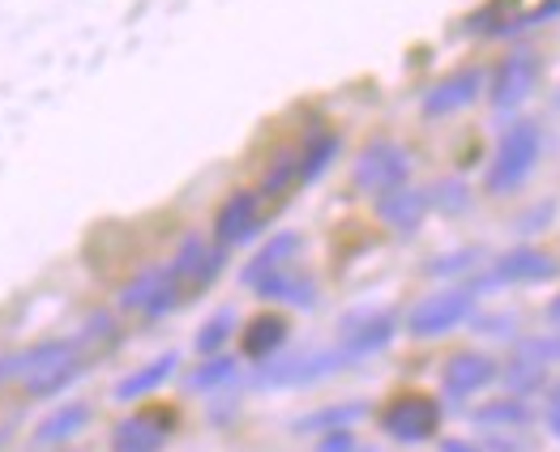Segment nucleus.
<instances>
[{"mask_svg":"<svg viewBox=\"0 0 560 452\" xmlns=\"http://www.w3.org/2000/svg\"><path fill=\"white\" fill-rule=\"evenodd\" d=\"M82 367H86V350L73 337H44L9 355V380H18L31 397H56L82 376Z\"/></svg>","mask_w":560,"mask_h":452,"instance_id":"f257e3e1","label":"nucleus"},{"mask_svg":"<svg viewBox=\"0 0 560 452\" xmlns=\"http://www.w3.org/2000/svg\"><path fill=\"white\" fill-rule=\"evenodd\" d=\"M539 154H544V129L535 120H514L497 150H492V163H488V176H483V188L488 197H510L522 183L530 180V171L539 167Z\"/></svg>","mask_w":560,"mask_h":452,"instance_id":"f03ea898","label":"nucleus"},{"mask_svg":"<svg viewBox=\"0 0 560 452\" xmlns=\"http://www.w3.org/2000/svg\"><path fill=\"white\" fill-rule=\"evenodd\" d=\"M475 286H441L432 295H423L420 304L407 312V333L420 337V342H432V337H445L454 329H463L470 317H475Z\"/></svg>","mask_w":560,"mask_h":452,"instance_id":"7ed1b4c3","label":"nucleus"},{"mask_svg":"<svg viewBox=\"0 0 560 452\" xmlns=\"http://www.w3.org/2000/svg\"><path fill=\"white\" fill-rule=\"evenodd\" d=\"M347 355L338 350V346H317V350H295V355H275V359H266L257 367V376H253V384L257 389H308V384H322L329 380L334 371H342L347 367Z\"/></svg>","mask_w":560,"mask_h":452,"instance_id":"20e7f679","label":"nucleus"},{"mask_svg":"<svg viewBox=\"0 0 560 452\" xmlns=\"http://www.w3.org/2000/svg\"><path fill=\"white\" fill-rule=\"evenodd\" d=\"M351 183L364 197H381L398 183H411V150L394 136H373L351 163Z\"/></svg>","mask_w":560,"mask_h":452,"instance_id":"39448f33","label":"nucleus"},{"mask_svg":"<svg viewBox=\"0 0 560 452\" xmlns=\"http://www.w3.org/2000/svg\"><path fill=\"white\" fill-rule=\"evenodd\" d=\"M180 299H185V290H180L176 273L167 270V265H145V270L133 273V277L120 286L116 308L141 320H163L167 312L180 308Z\"/></svg>","mask_w":560,"mask_h":452,"instance_id":"423d86ee","label":"nucleus"},{"mask_svg":"<svg viewBox=\"0 0 560 452\" xmlns=\"http://www.w3.org/2000/svg\"><path fill=\"white\" fill-rule=\"evenodd\" d=\"M381 431L398 444H428L441 431V402L428 393H398L381 409Z\"/></svg>","mask_w":560,"mask_h":452,"instance_id":"0eeeda50","label":"nucleus"},{"mask_svg":"<svg viewBox=\"0 0 560 452\" xmlns=\"http://www.w3.org/2000/svg\"><path fill=\"white\" fill-rule=\"evenodd\" d=\"M539 73H544V60H539V51H530V47H517L510 51L497 69H492V78H488V103L497 107V111H517L535 86H539Z\"/></svg>","mask_w":560,"mask_h":452,"instance_id":"6e6552de","label":"nucleus"},{"mask_svg":"<svg viewBox=\"0 0 560 452\" xmlns=\"http://www.w3.org/2000/svg\"><path fill=\"white\" fill-rule=\"evenodd\" d=\"M557 273H560V261L552 252L522 243V248H510L505 257H497L488 277H479V282H470V286H475V295H479L483 286H535V282H552Z\"/></svg>","mask_w":560,"mask_h":452,"instance_id":"1a4fd4ad","label":"nucleus"},{"mask_svg":"<svg viewBox=\"0 0 560 452\" xmlns=\"http://www.w3.org/2000/svg\"><path fill=\"white\" fill-rule=\"evenodd\" d=\"M223 265H228V248H219V243L206 239V235H185V239L176 243L172 261H167V270L176 273V282H180L185 295L206 290V286L223 273Z\"/></svg>","mask_w":560,"mask_h":452,"instance_id":"9d476101","label":"nucleus"},{"mask_svg":"<svg viewBox=\"0 0 560 452\" xmlns=\"http://www.w3.org/2000/svg\"><path fill=\"white\" fill-rule=\"evenodd\" d=\"M394 333H398V317L394 312H385V308H360V312H351V317L338 324V350L351 362L369 359V355L385 350L394 342Z\"/></svg>","mask_w":560,"mask_h":452,"instance_id":"9b49d317","label":"nucleus"},{"mask_svg":"<svg viewBox=\"0 0 560 452\" xmlns=\"http://www.w3.org/2000/svg\"><path fill=\"white\" fill-rule=\"evenodd\" d=\"M488 86V78H483V69H454V73H445L441 82H432L420 98V111L428 120H445V116H458V111H467L470 103L483 94Z\"/></svg>","mask_w":560,"mask_h":452,"instance_id":"f8f14e48","label":"nucleus"},{"mask_svg":"<svg viewBox=\"0 0 560 452\" xmlns=\"http://www.w3.org/2000/svg\"><path fill=\"white\" fill-rule=\"evenodd\" d=\"M501 376V362L492 355H479V350H458L450 355L445 367H441V393L450 402H467V397H479L483 389H492Z\"/></svg>","mask_w":560,"mask_h":452,"instance_id":"ddd939ff","label":"nucleus"},{"mask_svg":"<svg viewBox=\"0 0 560 452\" xmlns=\"http://www.w3.org/2000/svg\"><path fill=\"white\" fill-rule=\"evenodd\" d=\"M261 230V192L257 188H235L232 197L214 210V243L240 248Z\"/></svg>","mask_w":560,"mask_h":452,"instance_id":"4468645a","label":"nucleus"},{"mask_svg":"<svg viewBox=\"0 0 560 452\" xmlns=\"http://www.w3.org/2000/svg\"><path fill=\"white\" fill-rule=\"evenodd\" d=\"M373 210L381 226H389L394 235H416L423 226V218L432 214L428 210V188H416V183H398L389 192L373 197Z\"/></svg>","mask_w":560,"mask_h":452,"instance_id":"2eb2a0df","label":"nucleus"},{"mask_svg":"<svg viewBox=\"0 0 560 452\" xmlns=\"http://www.w3.org/2000/svg\"><path fill=\"white\" fill-rule=\"evenodd\" d=\"M167 427H172V418H163V414H133V418L116 423L112 452H163Z\"/></svg>","mask_w":560,"mask_h":452,"instance_id":"dca6fc26","label":"nucleus"},{"mask_svg":"<svg viewBox=\"0 0 560 452\" xmlns=\"http://www.w3.org/2000/svg\"><path fill=\"white\" fill-rule=\"evenodd\" d=\"M253 290L261 299H270V304H291V308H313L317 304V282L304 270H295V265L266 273L261 282H253Z\"/></svg>","mask_w":560,"mask_h":452,"instance_id":"f3484780","label":"nucleus"},{"mask_svg":"<svg viewBox=\"0 0 560 452\" xmlns=\"http://www.w3.org/2000/svg\"><path fill=\"white\" fill-rule=\"evenodd\" d=\"M287 337H291L287 317H279V312H261V317H253L248 324H244V333H240V350H244V359L266 362L287 346Z\"/></svg>","mask_w":560,"mask_h":452,"instance_id":"a211bd4d","label":"nucleus"},{"mask_svg":"<svg viewBox=\"0 0 560 452\" xmlns=\"http://www.w3.org/2000/svg\"><path fill=\"white\" fill-rule=\"evenodd\" d=\"M176 362H180V355L176 350H167V355H159V359L141 362L138 371H129V376H120L116 380V389H112V397L116 402H141V397H150V393H159L172 376H176Z\"/></svg>","mask_w":560,"mask_h":452,"instance_id":"6ab92c4d","label":"nucleus"},{"mask_svg":"<svg viewBox=\"0 0 560 452\" xmlns=\"http://www.w3.org/2000/svg\"><path fill=\"white\" fill-rule=\"evenodd\" d=\"M86 427H91V406H86V402H65V406H56L44 423L35 427V444H39V449L73 444Z\"/></svg>","mask_w":560,"mask_h":452,"instance_id":"aec40b11","label":"nucleus"},{"mask_svg":"<svg viewBox=\"0 0 560 452\" xmlns=\"http://www.w3.org/2000/svg\"><path fill=\"white\" fill-rule=\"evenodd\" d=\"M300 248H304V239L295 235V230H279V235H270L261 248H257V257L244 265L240 273V282L244 286H253V282H261L266 273L275 270H287V265H295V257H300Z\"/></svg>","mask_w":560,"mask_h":452,"instance_id":"412c9836","label":"nucleus"},{"mask_svg":"<svg viewBox=\"0 0 560 452\" xmlns=\"http://www.w3.org/2000/svg\"><path fill=\"white\" fill-rule=\"evenodd\" d=\"M530 418H535L530 406H526L522 397H510V393L470 409V423H475V427H492V431H517V427H526Z\"/></svg>","mask_w":560,"mask_h":452,"instance_id":"4be33fe9","label":"nucleus"},{"mask_svg":"<svg viewBox=\"0 0 560 452\" xmlns=\"http://www.w3.org/2000/svg\"><path fill=\"white\" fill-rule=\"evenodd\" d=\"M338 133H329V129H317V133L308 136L295 154H300V183H313V180H322L329 171V163L338 158Z\"/></svg>","mask_w":560,"mask_h":452,"instance_id":"5701e85b","label":"nucleus"},{"mask_svg":"<svg viewBox=\"0 0 560 452\" xmlns=\"http://www.w3.org/2000/svg\"><path fill=\"white\" fill-rule=\"evenodd\" d=\"M501 384H505V393L510 397H535V393H544V384H548V367L535 359H522V355H514V359L501 367V376H497Z\"/></svg>","mask_w":560,"mask_h":452,"instance_id":"b1692460","label":"nucleus"},{"mask_svg":"<svg viewBox=\"0 0 560 452\" xmlns=\"http://www.w3.org/2000/svg\"><path fill=\"white\" fill-rule=\"evenodd\" d=\"M364 414H369V406H360V402H342V406H322V409H313V414L295 418L291 427H295L300 436H322V431H342V427L360 423Z\"/></svg>","mask_w":560,"mask_h":452,"instance_id":"393cba45","label":"nucleus"},{"mask_svg":"<svg viewBox=\"0 0 560 452\" xmlns=\"http://www.w3.org/2000/svg\"><path fill=\"white\" fill-rule=\"evenodd\" d=\"M235 371H240V362L232 355H206V362H197L185 376V389L188 393H219L223 384H232Z\"/></svg>","mask_w":560,"mask_h":452,"instance_id":"a878e982","label":"nucleus"},{"mask_svg":"<svg viewBox=\"0 0 560 452\" xmlns=\"http://www.w3.org/2000/svg\"><path fill=\"white\" fill-rule=\"evenodd\" d=\"M428 210L445 214V218H458L470 210V183L463 176H445L428 188Z\"/></svg>","mask_w":560,"mask_h":452,"instance_id":"bb28decb","label":"nucleus"},{"mask_svg":"<svg viewBox=\"0 0 560 452\" xmlns=\"http://www.w3.org/2000/svg\"><path fill=\"white\" fill-rule=\"evenodd\" d=\"M235 308H219L214 317L201 324V333L192 337V346H197V355H223V346L232 342V333H235Z\"/></svg>","mask_w":560,"mask_h":452,"instance_id":"cd10ccee","label":"nucleus"},{"mask_svg":"<svg viewBox=\"0 0 560 452\" xmlns=\"http://www.w3.org/2000/svg\"><path fill=\"white\" fill-rule=\"evenodd\" d=\"M300 183V154L295 150H287V154H279V163L266 171V180H261V197H287L291 188Z\"/></svg>","mask_w":560,"mask_h":452,"instance_id":"c85d7f7f","label":"nucleus"},{"mask_svg":"<svg viewBox=\"0 0 560 452\" xmlns=\"http://www.w3.org/2000/svg\"><path fill=\"white\" fill-rule=\"evenodd\" d=\"M479 257H483L479 248H454V252L432 257V261L423 265V273H428V277H463V273H475Z\"/></svg>","mask_w":560,"mask_h":452,"instance_id":"c756f323","label":"nucleus"},{"mask_svg":"<svg viewBox=\"0 0 560 452\" xmlns=\"http://www.w3.org/2000/svg\"><path fill=\"white\" fill-rule=\"evenodd\" d=\"M120 337V329H116V317L112 312H91V317L82 320V333L73 337L82 350H91V346H107V342H116Z\"/></svg>","mask_w":560,"mask_h":452,"instance_id":"7c9ffc66","label":"nucleus"},{"mask_svg":"<svg viewBox=\"0 0 560 452\" xmlns=\"http://www.w3.org/2000/svg\"><path fill=\"white\" fill-rule=\"evenodd\" d=\"M517 355L522 359H535V362H560V329L557 333H535V337H522L517 342Z\"/></svg>","mask_w":560,"mask_h":452,"instance_id":"2f4dec72","label":"nucleus"},{"mask_svg":"<svg viewBox=\"0 0 560 452\" xmlns=\"http://www.w3.org/2000/svg\"><path fill=\"white\" fill-rule=\"evenodd\" d=\"M475 320V333H483V337H510L514 333L517 317L514 312H497V317H470Z\"/></svg>","mask_w":560,"mask_h":452,"instance_id":"473e14b6","label":"nucleus"},{"mask_svg":"<svg viewBox=\"0 0 560 452\" xmlns=\"http://www.w3.org/2000/svg\"><path fill=\"white\" fill-rule=\"evenodd\" d=\"M313 452H360V440H355L351 427H342V431H322V440H317Z\"/></svg>","mask_w":560,"mask_h":452,"instance_id":"72a5a7b5","label":"nucleus"},{"mask_svg":"<svg viewBox=\"0 0 560 452\" xmlns=\"http://www.w3.org/2000/svg\"><path fill=\"white\" fill-rule=\"evenodd\" d=\"M552 210H557L552 201H548V205H535V210H530V214L522 218V226H517V230H544V223L552 218Z\"/></svg>","mask_w":560,"mask_h":452,"instance_id":"f704fd0d","label":"nucleus"},{"mask_svg":"<svg viewBox=\"0 0 560 452\" xmlns=\"http://www.w3.org/2000/svg\"><path fill=\"white\" fill-rule=\"evenodd\" d=\"M483 452H526V444L514 440V436H505V431H492V440H488Z\"/></svg>","mask_w":560,"mask_h":452,"instance_id":"c9c22d12","label":"nucleus"},{"mask_svg":"<svg viewBox=\"0 0 560 452\" xmlns=\"http://www.w3.org/2000/svg\"><path fill=\"white\" fill-rule=\"evenodd\" d=\"M441 452H483L475 440H463V436H450V440H441Z\"/></svg>","mask_w":560,"mask_h":452,"instance_id":"e433bc0d","label":"nucleus"},{"mask_svg":"<svg viewBox=\"0 0 560 452\" xmlns=\"http://www.w3.org/2000/svg\"><path fill=\"white\" fill-rule=\"evenodd\" d=\"M548 431L560 440V406H548Z\"/></svg>","mask_w":560,"mask_h":452,"instance_id":"4c0bfd02","label":"nucleus"},{"mask_svg":"<svg viewBox=\"0 0 560 452\" xmlns=\"http://www.w3.org/2000/svg\"><path fill=\"white\" fill-rule=\"evenodd\" d=\"M548 320L560 329V295H552V304H548Z\"/></svg>","mask_w":560,"mask_h":452,"instance_id":"58836bf2","label":"nucleus"},{"mask_svg":"<svg viewBox=\"0 0 560 452\" xmlns=\"http://www.w3.org/2000/svg\"><path fill=\"white\" fill-rule=\"evenodd\" d=\"M548 406H560V380L552 384V397H548Z\"/></svg>","mask_w":560,"mask_h":452,"instance_id":"ea45409f","label":"nucleus"},{"mask_svg":"<svg viewBox=\"0 0 560 452\" xmlns=\"http://www.w3.org/2000/svg\"><path fill=\"white\" fill-rule=\"evenodd\" d=\"M9 380V359H0V384Z\"/></svg>","mask_w":560,"mask_h":452,"instance_id":"a19ab883","label":"nucleus"}]
</instances>
